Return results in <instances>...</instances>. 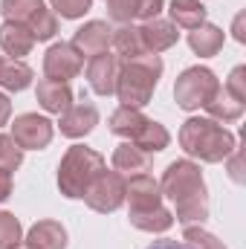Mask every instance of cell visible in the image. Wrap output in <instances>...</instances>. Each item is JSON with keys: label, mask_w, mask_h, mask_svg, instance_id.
Wrapping results in <instances>:
<instances>
[{"label": "cell", "mask_w": 246, "mask_h": 249, "mask_svg": "<svg viewBox=\"0 0 246 249\" xmlns=\"http://www.w3.org/2000/svg\"><path fill=\"white\" fill-rule=\"evenodd\" d=\"M159 191L162 197H168L174 203V217L191 226V223H203L209 217V191H206V180L197 162L191 160H174L159 180Z\"/></svg>", "instance_id": "6da1fadb"}, {"label": "cell", "mask_w": 246, "mask_h": 249, "mask_svg": "<svg viewBox=\"0 0 246 249\" xmlns=\"http://www.w3.org/2000/svg\"><path fill=\"white\" fill-rule=\"evenodd\" d=\"M180 148L200 162H223L235 154L238 136L209 116H191L180 127Z\"/></svg>", "instance_id": "7a4b0ae2"}, {"label": "cell", "mask_w": 246, "mask_h": 249, "mask_svg": "<svg viewBox=\"0 0 246 249\" xmlns=\"http://www.w3.org/2000/svg\"><path fill=\"white\" fill-rule=\"evenodd\" d=\"M162 78V58L159 55H145L136 61H124L119 67L116 78V96L122 107H145L154 99V90Z\"/></svg>", "instance_id": "3957f363"}, {"label": "cell", "mask_w": 246, "mask_h": 249, "mask_svg": "<svg viewBox=\"0 0 246 249\" xmlns=\"http://www.w3.org/2000/svg\"><path fill=\"white\" fill-rule=\"evenodd\" d=\"M107 168L105 157L87 145H72L67 148L58 165V188L67 200H81L87 186Z\"/></svg>", "instance_id": "277c9868"}, {"label": "cell", "mask_w": 246, "mask_h": 249, "mask_svg": "<svg viewBox=\"0 0 246 249\" xmlns=\"http://www.w3.org/2000/svg\"><path fill=\"white\" fill-rule=\"evenodd\" d=\"M0 15L6 20L23 23L35 41H50L58 32V15L47 9L44 0H0Z\"/></svg>", "instance_id": "5b68a950"}, {"label": "cell", "mask_w": 246, "mask_h": 249, "mask_svg": "<svg viewBox=\"0 0 246 249\" xmlns=\"http://www.w3.org/2000/svg\"><path fill=\"white\" fill-rule=\"evenodd\" d=\"M220 90V81L217 75L209 70V67H188L177 75V84H174V102L177 107L183 110H200L211 102V96Z\"/></svg>", "instance_id": "8992f818"}, {"label": "cell", "mask_w": 246, "mask_h": 249, "mask_svg": "<svg viewBox=\"0 0 246 249\" xmlns=\"http://www.w3.org/2000/svg\"><path fill=\"white\" fill-rule=\"evenodd\" d=\"M124 180L119 171H102L90 186L84 191V203L93 209V212H99V214H110V212H116L119 206L124 203Z\"/></svg>", "instance_id": "52a82bcc"}, {"label": "cell", "mask_w": 246, "mask_h": 249, "mask_svg": "<svg viewBox=\"0 0 246 249\" xmlns=\"http://www.w3.org/2000/svg\"><path fill=\"white\" fill-rule=\"evenodd\" d=\"M53 133H55V124L47 116H41V113H20V116H15L9 136L18 142L20 151H44L53 142Z\"/></svg>", "instance_id": "ba28073f"}, {"label": "cell", "mask_w": 246, "mask_h": 249, "mask_svg": "<svg viewBox=\"0 0 246 249\" xmlns=\"http://www.w3.org/2000/svg\"><path fill=\"white\" fill-rule=\"evenodd\" d=\"M84 70V55L72 47V44H53L44 55V78H53V81H70L75 78L78 72Z\"/></svg>", "instance_id": "9c48e42d"}, {"label": "cell", "mask_w": 246, "mask_h": 249, "mask_svg": "<svg viewBox=\"0 0 246 249\" xmlns=\"http://www.w3.org/2000/svg\"><path fill=\"white\" fill-rule=\"evenodd\" d=\"M119 58L110 53H99L87 58V84L96 96H113L116 78H119Z\"/></svg>", "instance_id": "30bf717a"}, {"label": "cell", "mask_w": 246, "mask_h": 249, "mask_svg": "<svg viewBox=\"0 0 246 249\" xmlns=\"http://www.w3.org/2000/svg\"><path fill=\"white\" fill-rule=\"evenodd\" d=\"M124 200L130 203V212H127V214L151 212V209L162 206L159 183H157L148 171H145V174H136V177H127V183H124Z\"/></svg>", "instance_id": "8fae6325"}, {"label": "cell", "mask_w": 246, "mask_h": 249, "mask_svg": "<svg viewBox=\"0 0 246 249\" xmlns=\"http://www.w3.org/2000/svg\"><path fill=\"white\" fill-rule=\"evenodd\" d=\"M113 44V26L107 20H87L84 26L75 29L72 35V47L90 58V55H99V53H107Z\"/></svg>", "instance_id": "7c38bea8"}, {"label": "cell", "mask_w": 246, "mask_h": 249, "mask_svg": "<svg viewBox=\"0 0 246 249\" xmlns=\"http://www.w3.org/2000/svg\"><path fill=\"white\" fill-rule=\"evenodd\" d=\"M96 124H99V107L90 102H81V105H70L64 110L58 127H61V136H67V139H81Z\"/></svg>", "instance_id": "4fadbf2b"}, {"label": "cell", "mask_w": 246, "mask_h": 249, "mask_svg": "<svg viewBox=\"0 0 246 249\" xmlns=\"http://www.w3.org/2000/svg\"><path fill=\"white\" fill-rule=\"evenodd\" d=\"M162 9H165V0H107V15L119 23L159 18Z\"/></svg>", "instance_id": "5bb4252c"}, {"label": "cell", "mask_w": 246, "mask_h": 249, "mask_svg": "<svg viewBox=\"0 0 246 249\" xmlns=\"http://www.w3.org/2000/svg\"><path fill=\"white\" fill-rule=\"evenodd\" d=\"M139 32H142L145 50H148L151 55H159V53L171 50V47L180 41L177 26H174L171 20H162V18H151V20H145V23L139 26Z\"/></svg>", "instance_id": "9a60e30c"}, {"label": "cell", "mask_w": 246, "mask_h": 249, "mask_svg": "<svg viewBox=\"0 0 246 249\" xmlns=\"http://www.w3.org/2000/svg\"><path fill=\"white\" fill-rule=\"evenodd\" d=\"M35 96H38V105L47 113H55V116H61L64 110L72 105V99H75L72 90H70V84L53 81V78H41L38 87H35Z\"/></svg>", "instance_id": "2e32d148"}, {"label": "cell", "mask_w": 246, "mask_h": 249, "mask_svg": "<svg viewBox=\"0 0 246 249\" xmlns=\"http://www.w3.org/2000/svg\"><path fill=\"white\" fill-rule=\"evenodd\" d=\"M223 41H226V32L214 23H200L197 29L188 32V47L200 58H214L223 50Z\"/></svg>", "instance_id": "e0dca14e"}, {"label": "cell", "mask_w": 246, "mask_h": 249, "mask_svg": "<svg viewBox=\"0 0 246 249\" xmlns=\"http://www.w3.org/2000/svg\"><path fill=\"white\" fill-rule=\"evenodd\" d=\"M32 47H35V38H32V32H29L23 23L3 20V26H0V50H3L6 55L23 58V55L32 53Z\"/></svg>", "instance_id": "ac0fdd59"}, {"label": "cell", "mask_w": 246, "mask_h": 249, "mask_svg": "<svg viewBox=\"0 0 246 249\" xmlns=\"http://www.w3.org/2000/svg\"><path fill=\"white\" fill-rule=\"evenodd\" d=\"M110 162H113V171H119L122 177H136V174H145V171L151 168L148 154L139 151V148H136L133 142H127V139H124L122 145H116Z\"/></svg>", "instance_id": "d6986e66"}, {"label": "cell", "mask_w": 246, "mask_h": 249, "mask_svg": "<svg viewBox=\"0 0 246 249\" xmlns=\"http://www.w3.org/2000/svg\"><path fill=\"white\" fill-rule=\"evenodd\" d=\"M29 249H67V229L58 220H38L26 232Z\"/></svg>", "instance_id": "ffe728a7"}, {"label": "cell", "mask_w": 246, "mask_h": 249, "mask_svg": "<svg viewBox=\"0 0 246 249\" xmlns=\"http://www.w3.org/2000/svg\"><path fill=\"white\" fill-rule=\"evenodd\" d=\"M110 47L116 50V58H124V61H136V58L151 55L145 50V41H142L139 26H133V23H122L119 29H113V44Z\"/></svg>", "instance_id": "44dd1931"}, {"label": "cell", "mask_w": 246, "mask_h": 249, "mask_svg": "<svg viewBox=\"0 0 246 249\" xmlns=\"http://www.w3.org/2000/svg\"><path fill=\"white\" fill-rule=\"evenodd\" d=\"M32 78H35V72L29 64H23L20 58H9V61L3 58V64H0V87L3 90L20 93V90L32 87Z\"/></svg>", "instance_id": "7402d4cb"}, {"label": "cell", "mask_w": 246, "mask_h": 249, "mask_svg": "<svg viewBox=\"0 0 246 249\" xmlns=\"http://www.w3.org/2000/svg\"><path fill=\"white\" fill-rule=\"evenodd\" d=\"M168 15H171V23H174V26H183V29H197L200 23H206L209 9H206L200 0H171Z\"/></svg>", "instance_id": "603a6c76"}, {"label": "cell", "mask_w": 246, "mask_h": 249, "mask_svg": "<svg viewBox=\"0 0 246 249\" xmlns=\"http://www.w3.org/2000/svg\"><path fill=\"white\" fill-rule=\"evenodd\" d=\"M139 151H145V154H159V151H165L168 148V142H171V133H168V127L162 122H154V119H148V122L142 124V130L130 139Z\"/></svg>", "instance_id": "cb8c5ba5"}, {"label": "cell", "mask_w": 246, "mask_h": 249, "mask_svg": "<svg viewBox=\"0 0 246 249\" xmlns=\"http://www.w3.org/2000/svg\"><path fill=\"white\" fill-rule=\"evenodd\" d=\"M203 110L209 113V119H214V122H220V124H232V122H238V119L244 116V105L235 102L223 87L211 96V102H209Z\"/></svg>", "instance_id": "d4e9b609"}, {"label": "cell", "mask_w": 246, "mask_h": 249, "mask_svg": "<svg viewBox=\"0 0 246 249\" xmlns=\"http://www.w3.org/2000/svg\"><path fill=\"white\" fill-rule=\"evenodd\" d=\"M148 122V116L139 110V107H119L113 116H110V133H116V136H122V139H133L139 130H142V124Z\"/></svg>", "instance_id": "484cf974"}, {"label": "cell", "mask_w": 246, "mask_h": 249, "mask_svg": "<svg viewBox=\"0 0 246 249\" xmlns=\"http://www.w3.org/2000/svg\"><path fill=\"white\" fill-rule=\"evenodd\" d=\"M127 217L139 232H151V235H162V232H168L174 226V214L165 206H157V209L139 212V214H127Z\"/></svg>", "instance_id": "4316f807"}, {"label": "cell", "mask_w": 246, "mask_h": 249, "mask_svg": "<svg viewBox=\"0 0 246 249\" xmlns=\"http://www.w3.org/2000/svg\"><path fill=\"white\" fill-rule=\"evenodd\" d=\"M183 247L185 249H226V244L223 241H217L209 229H203V226H185L183 229Z\"/></svg>", "instance_id": "83f0119b"}, {"label": "cell", "mask_w": 246, "mask_h": 249, "mask_svg": "<svg viewBox=\"0 0 246 249\" xmlns=\"http://www.w3.org/2000/svg\"><path fill=\"white\" fill-rule=\"evenodd\" d=\"M23 241V226L12 212H0V249H12Z\"/></svg>", "instance_id": "f1b7e54d"}, {"label": "cell", "mask_w": 246, "mask_h": 249, "mask_svg": "<svg viewBox=\"0 0 246 249\" xmlns=\"http://www.w3.org/2000/svg\"><path fill=\"white\" fill-rule=\"evenodd\" d=\"M23 162V151L18 148V142L9 133H0V168L3 171H18Z\"/></svg>", "instance_id": "f546056e"}, {"label": "cell", "mask_w": 246, "mask_h": 249, "mask_svg": "<svg viewBox=\"0 0 246 249\" xmlns=\"http://www.w3.org/2000/svg\"><path fill=\"white\" fill-rule=\"evenodd\" d=\"M53 12L61 15L64 20H75V18H84L93 6V0H50Z\"/></svg>", "instance_id": "4dcf8cb0"}, {"label": "cell", "mask_w": 246, "mask_h": 249, "mask_svg": "<svg viewBox=\"0 0 246 249\" xmlns=\"http://www.w3.org/2000/svg\"><path fill=\"white\" fill-rule=\"evenodd\" d=\"M235 102H241L246 105V67H235L232 72H229V78H226V87H223Z\"/></svg>", "instance_id": "1f68e13d"}, {"label": "cell", "mask_w": 246, "mask_h": 249, "mask_svg": "<svg viewBox=\"0 0 246 249\" xmlns=\"http://www.w3.org/2000/svg\"><path fill=\"white\" fill-rule=\"evenodd\" d=\"M12 197V171L0 168V203H6Z\"/></svg>", "instance_id": "d6a6232c"}, {"label": "cell", "mask_w": 246, "mask_h": 249, "mask_svg": "<svg viewBox=\"0 0 246 249\" xmlns=\"http://www.w3.org/2000/svg\"><path fill=\"white\" fill-rule=\"evenodd\" d=\"M9 116H12V102H9L6 93H0V127L9 122Z\"/></svg>", "instance_id": "836d02e7"}, {"label": "cell", "mask_w": 246, "mask_h": 249, "mask_svg": "<svg viewBox=\"0 0 246 249\" xmlns=\"http://www.w3.org/2000/svg\"><path fill=\"white\" fill-rule=\"evenodd\" d=\"M148 249H185L180 241H168V238H162V241H154Z\"/></svg>", "instance_id": "e575fe53"}, {"label": "cell", "mask_w": 246, "mask_h": 249, "mask_svg": "<svg viewBox=\"0 0 246 249\" xmlns=\"http://www.w3.org/2000/svg\"><path fill=\"white\" fill-rule=\"evenodd\" d=\"M232 29H235V38L244 44V41H246V35H244V15H238V18H235V26H232Z\"/></svg>", "instance_id": "d590c367"}, {"label": "cell", "mask_w": 246, "mask_h": 249, "mask_svg": "<svg viewBox=\"0 0 246 249\" xmlns=\"http://www.w3.org/2000/svg\"><path fill=\"white\" fill-rule=\"evenodd\" d=\"M12 249H29V247L26 244H18V247H12Z\"/></svg>", "instance_id": "8d00e7d4"}, {"label": "cell", "mask_w": 246, "mask_h": 249, "mask_svg": "<svg viewBox=\"0 0 246 249\" xmlns=\"http://www.w3.org/2000/svg\"><path fill=\"white\" fill-rule=\"evenodd\" d=\"M0 64H3V55H0Z\"/></svg>", "instance_id": "74e56055"}]
</instances>
